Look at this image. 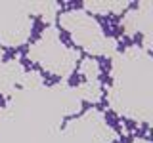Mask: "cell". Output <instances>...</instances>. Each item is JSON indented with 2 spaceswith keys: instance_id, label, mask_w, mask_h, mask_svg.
Instances as JSON below:
<instances>
[{
  "instance_id": "obj_2",
  "label": "cell",
  "mask_w": 153,
  "mask_h": 143,
  "mask_svg": "<svg viewBox=\"0 0 153 143\" xmlns=\"http://www.w3.org/2000/svg\"><path fill=\"white\" fill-rule=\"evenodd\" d=\"M103 116H105V122L109 124L111 128H115V130H119V114L113 111V109H105L103 111Z\"/></svg>"
},
{
  "instance_id": "obj_1",
  "label": "cell",
  "mask_w": 153,
  "mask_h": 143,
  "mask_svg": "<svg viewBox=\"0 0 153 143\" xmlns=\"http://www.w3.org/2000/svg\"><path fill=\"white\" fill-rule=\"evenodd\" d=\"M65 82H67V86H69L71 90H75V88H80V86L88 84L90 80L82 74V71H71V74H67Z\"/></svg>"
}]
</instances>
